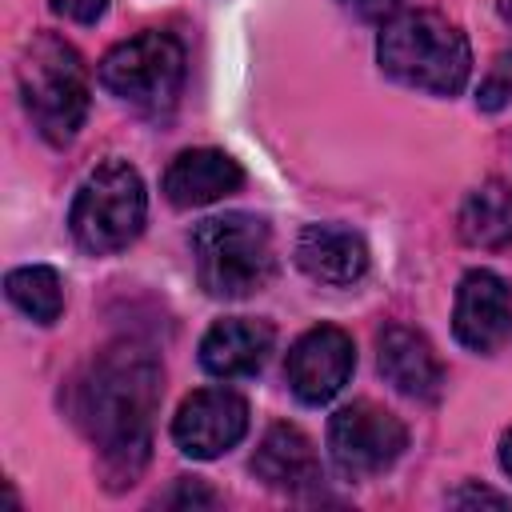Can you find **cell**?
<instances>
[{
    "label": "cell",
    "mask_w": 512,
    "mask_h": 512,
    "mask_svg": "<svg viewBox=\"0 0 512 512\" xmlns=\"http://www.w3.org/2000/svg\"><path fill=\"white\" fill-rule=\"evenodd\" d=\"M376 364H380V376L412 400H436L448 380L428 336L408 324H388L376 336Z\"/></svg>",
    "instance_id": "11"
},
{
    "label": "cell",
    "mask_w": 512,
    "mask_h": 512,
    "mask_svg": "<svg viewBox=\"0 0 512 512\" xmlns=\"http://www.w3.org/2000/svg\"><path fill=\"white\" fill-rule=\"evenodd\" d=\"M184 72H188L184 44L160 28H144L120 40L100 60V84L144 116H164L176 108Z\"/></svg>",
    "instance_id": "6"
},
{
    "label": "cell",
    "mask_w": 512,
    "mask_h": 512,
    "mask_svg": "<svg viewBox=\"0 0 512 512\" xmlns=\"http://www.w3.org/2000/svg\"><path fill=\"white\" fill-rule=\"evenodd\" d=\"M4 296L36 324H56L64 312V284L60 272L48 264H24L4 276Z\"/></svg>",
    "instance_id": "17"
},
{
    "label": "cell",
    "mask_w": 512,
    "mask_h": 512,
    "mask_svg": "<svg viewBox=\"0 0 512 512\" xmlns=\"http://www.w3.org/2000/svg\"><path fill=\"white\" fill-rule=\"evenodd\" d=\"M404 448H408V428L384 404L352 400L328 420V452L348 480H372L388 472Z\"/></svg>",
    "instance_id": "7"
},
{
    "label": "cell",
    "mask_w": 512,
    "mask_h": 512,
    "mask_svg": "<svg viewBox=\"0 0 512 512\" xmlns=\"http://www.w3.org/2000/svg\"><path fill=\"white\" fill-rule=\"evenodd\" d=\"M500 464H504V472L512 476V432L500 440Z\"/></svg>",
    "instance_id": "23"
},
{
    "label": "cell",
    "mask_w": 512,
    "mask_h": 512,
    "mask_svg": "<svg viewBox=\"0 0 512 512\" xmlns=\"http://www.w3.org/2000/svg\"><path fill=\"white\" fill-rule=\"evenodd\" d=\"M48 8L72 24H96L108 8V0H48Z\"/></svg>",
    "instance_id": "21"
},
{
    "label": "cell",
    "mask_w": 512,
    "mask_h": 512,
    "mask_svg": "<svg viewBox=\"0 0 512 512\" xmlns=\"http://www.w3.org/2000/svg\"><path fill=\"white\" fill-rule=\"evenodd\" d=\"M244 184V168L220 148H188L164 168V200L172 208H204L232 196Z\"/></svg>",
    "instance_id": "13"
},
{
    "label": "cell",
    "mask_w": 512,
    "mask_h": 512,
    "mask_svg": "<svg viewBox=\"0 0 512 512\" xmlns=\"http://www.w3.org/2000/svg\"><path fill=\"white\" fill-rule=\"evenodd\" d=\"M352 16H360V20H384V16H392L396 12V4L400 0H340Z\"/></svg>",
    "instance_id": "22"
},
{
    "label": "cell",
    "mask_w": 512,
    "mask_h": 512,
    "mask_svg": "<svg viewBox=\"0 0 512 512\" xmlns=\"http://www.w3.org/2000/svg\"><path fill=\"white\" fill-rule=\"evenodd\" d=\"M504 12H508V16H512V4H508V8H504Z\"/></svg>",
    "instance_id": "24"
},
{
    "label": "cell",
    "mask_w": 512,
    "mask_h": 512,
    "mask_svg": "<svg viewBox=\"0 0 512 512\" xmlns=\"http://www.w3.org/2000/svg\"><path fill=\"white\" fill-rule=\"evenodd\" d=\"M164 368L152 348L116 340L100 348L68 384V416L96 444L104 488H132L152 456V416L160 408Z\"/></svg>",
    "instance_id": "1"
},
{
    "label": "cell",
    "mask_w": 512,
    "mask_h": 512,
    "mask_svg": "<svg viewBox=\"0 0 512 512\" xmlns=\"http://www.w3.org/2000/svg\"><path fill=\"white\" fill-rule=\"evenodd\" d=\"M380 72L428 96H456L472 76L468 36L432 8L392 12L376 36Z\"/></svg>",
    "instance_id": "2"
},
{
    "label": "cell",
    "mask_w": 512,
    "mask_h": 512,
    "mask_svg": "<svg viewBox=\"0 0 512 512\" xmlns=\"http://www.w3.org/2000/svg\"><path fill=\"white\" fill-rule=\"evenodd\" d=\"M276 344V332L268 320L256 316H224L216 320L200 340V368L216 380H240L256 376Z\"/></svg>",
    "instance_id": "12"
},
{
    "label": "cell",
    "mask_w": 512,
    "mask_h": 512,
    "mask_svg": "<svg viewBox=\"0 0 512 512\" xmlns=\"http://www.w3.org/2000/svg\"><path fill=\"white\" fill-rule=\"evenodd\" d=\"M196 280L216 300H244L272 284L276 244L272 228L252 212L208 216L192 228Z\"/></svg>",
    "instance_id": "4"
},
{
    "label": "cell",
    "mask_w": 512,
    "mask_h": 512,
    "mask_svg": "<svg viewBox=\"0 0 512 512\" xmlns=\"http://www.w3.org/2000/svg\"><path fill=\"white\" fill-rule=\"evenodd\" d=\"M296 264L328 288H352L368 272V244L344 224H304L296 236Z\"/></svg>",
    "instance_id": "14"
},
{
    "label": "cell",
    "mask_w": 512,
    "mask_h": 512,
    "mask_svg": "<svg viewBox=\"0 0 512 512\" xmlns=\"http://www.w3.org/2000/svg\"><path fill=\"white\" fill-rule=\"evenodd\" d=\"M356 368V348H352V336L336 324H320V328H308L292 348H288V360H284V380L292 388V396L300 404H328L352 376Z\"/></svg>",
    "instance_id": "9"
},
{
    "label": "cell",
    "mask_w": 512,
    "mask_h": 512,
    "mask_svg": "<svg viewBox=\"0 0 512 512\" xmlns=\"http://www.w3.org/2000/svg\"><path fill=\"white\" fill-rule=\"evenodd\" d=\"M452 332L468 352L480 356L512 344V284L492 268L464 272L452 304Z\"/></svg>",
    "instance_id": "10"
},
{
    "label": "cell",
    "mask_w": 512,
    "mask_h": 512,
    "mask_svg": "<svg viewBox=\"0 0 512 512\" xmlns=\"http://www.w3.org/2000/svg\"><path fill=\"white\" fill-rule=\"evenodd\" d=\"M144 216H148V196H144L140 172L128 160L112 156L96 164L76 188L68 208V228L84 252L112 256L140 236Z\"/></svg>",
    "instance_id": "5"
},
{
    "label": "cell",
    "mask_w": 512,
    "mask_h": 512,
    "mask_svg": "<svg viewBox=\"0 0 512 512\" xmlns=\"http://www.w3.org/2000/svg\"><path fill=\"white\" fill-rule=\"evenodd\" d=\"M448 504L452 508H512L508 496H500L492 488H480V484H464V488L448 492Z\"/></svg>",
    "instance_id": "20"
},
{
    "label": "cell",
    "mask_w": 512,
    "mask_h": 512,
    "mask_svg": "<svg viewBox=\"0 0 512 512\" xmlns=\"http://www.w3.org/2000/svg\"><path fill=\"white\" fill-rule=\"evenodd\" d=\"M248 432V400L232 388H200L172 416V440L192 460H216Z\"/></svg>",
    "instance_id": "8"
},
{
    "label": "cell",
    "mask_w": 512,
    "mask_h": 512,
    "mask_svg": "<svg viewBox=\"0 0 512 512\" xmlns=\"http://www.w3.org/2000/svg\"><path fill=\"white\" fill-rule=\"evenodd\" d=\"M508 100H512V48H504V52L488 64V72H484V80H480V88H476V108L500 112Z\"/></svg>",
    "instance_id": "18"
},
{
    "label": "cell",
    "mask_w": 512,
    "mask_h": 512,
    "mask_svg": "<svg viewBox=\"0 0 512 512\" xmlns=\"http://www.w3.org/2000/svg\"><path fill=\"white\" fill-rule=\"evenodd\" d=\"M16 88H20V104L32 120V128L64 148L76 140V132L88 120V68L80 60V52L56 36V32H36L16 60Z\"/></svg>",
    "instance_id": "3"
},
{
    "label": "cell",
    "mask_w": 512,
    "mask_h": 512,
    "mask_svg": "<svg viewBox=\"0 0 512 512\" xmlns=\"http://www.w3.org/2000/svg\"><path fill=\"white\" fill-rule=\"evenodd\" d=\"M252 472L276 492H308L320 484V460L312 440L296 424H272L252 452Z\"/></svg>",
    "instance_id": "15"
},
{
    "label": "cell",
    "mask_w": 512,
    "mask_h": 512,
    "mask_svg": "<svg viewBox=\"0 0 512 512\" xmlns=\"http://www.w3.org/2000/svg\"><path fill=\"white\" fill-rule=\"evenodd\" d=\"M460 236L472 248H504L512 244V188L488 180L468 192L460 204Z\"/></svg>",
    "instance_id": "16"
},
{
    "label": "cell",
    "mask_w": 512,
    "mask_h": 512,
    "mask_svg": "<svg viewBox=\"0 0 512 512\" xmlns=\"http://www.w3.org/2000/svg\"><path fill=\"white\" fill-rule=\"evenodd\" d=\"M164 504H168V508H196V504L212 508V504H216V492L204 488L196 476H176V492H168Z\"/></svg>",
    "instance_id": "19"
}]
</instances>
